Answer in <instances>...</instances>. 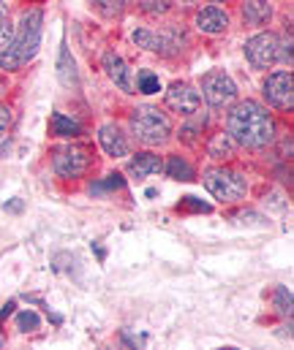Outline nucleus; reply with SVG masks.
<instances>
[{"instance_id": "1", "label": "nucleus", "mask_w": 294, "mask_h": 350, "mask_svg": "<svg viewBox=\"0 0 294 350\" xmlns=\"http://www.w3.org/2000/svg\"><path fill=\"white\" fill-rule=\"evenodd\" d=\"M226 133H229L237 144L251 147V150H259V147H267V144L275 139V125H273L270 111H267L262 103H256V100H243V103H237V106L229 111Z\"/></svg>"}, {"instance_id": "2", "label": "nucleus", "mask_w": 294, "mask_h": 350, "mask_svg": "<svg viewBox=\"0 0 294 350\" xmlns=\"http://www.w3.org/2000/svg\"><path fill=\"white\" fill-rule=\"evenodd\" d=\"M41 33H44V14L38 8H33L19 19L14 38L0 52V68L3 71H19L27 60H33L38 46H41Z\"/></svg>"}, {"instance_id": "3", "label": "nucleus", "mask_w": 294, "mask_h": 350, "mask_svg": "<svg viewBox=\"0 0 294 350\" xmlns=\"http://www.w3.org/2000/svg\"><path fill=\"white\" fill-rule=\"evenodd\" d=\"M131 131L142 144H164L172 136V122L164 111L153 106H142L131 114Z\"/></svg>"}, {"instance_id": "4", "label": "nucleus", "mask_w": 294, "mask_h": 350, "mask_svg": "<svg viewBox=\"0 0 294 350\" xmlns=\"http://www.w3.org/2000/svg\"><path fill=\"white\" fill-rule=\"evenodd\" d=\"M204 187L218 198V201H237L245 196L248 190V182L245 176L237 174V172H229V169H210L204 174Z\"/></svg>"}, {"instance_id": "5", "label": "nucleus", "mask_w": 294, "mask_h": 350, "mask_svg": "<svg viewBox=\"0 0 294 350\" xmlns=\"http://www.w3.org/2000/svg\"><path fill=\"white\" fill-rule=\"evenodd\" d=\"M201 95L207 98V103L212 109H223V106H229L237 98V85H234V79L223 68H215V71H207L204 74V79H201Z\"/></svg>"}, {"instance_id": "6", "label": "nucleus", "mask_w": 294, "mask_h": 350, "mask_svg": "<svg viewBox=\"0 0 294 350\" xmlns=\"http://www.w3.org/2000/svg\"><path fill=\"white\" fill-rule=\"evenodd\" d=\"M134 41L150 52H158V55H177L186 44V36L183 30L177 27H169V30H136L134 33Z\"/></svg>"}, {"instance_id": "7", "label": "nucleus", "mask_w": 294, "mask_h": 350, "mask_svg": "<svg viewBox=\"0 0 294 350\" xmlns=\"http://www.w3.org/2000/svg\"><path fill=\"white\" fill-rule=\"evenodd\" d=\"M245 57L254 68H270L281 60V41L275 33H259L245 41Z\"/></svg>"}, {"instance_id": "8", "label": "nucleus", "mask_w": 294, "mask_h": 350, "mask_svg": "<svg viewBox=\"0 0 294 350\" xmlns=\"http://www.w3.org/2000/svg\"><path fill=\"white\" fill-rule=\"evenodd\" d=\"M52 169L63 179H77V176H82L90 169V155H88V150L74 147V144L58 147L55 155H52Z\"/></svg>"}, {"instance_id": "9", "label": "nucleus", "mask_w": 294, "mask_h": 350, "mask_svg": "<svg viewBox=\"0 0 294 350\" xmlns=\"http://www.w3.org/2000/svg\"><path fill=\"white\" fill-rule=\"evenodd\" d=\"M265 98H267V100H270L275 109L292 111V106H294L292 74H286V71H278V74L267 77V82H265Z\"/></svg>"}, {"instance_id": "10", "label": "nucleus", "mask_w": 294, "mask_h": 350, "mask_svg": "<svg viewBox=\"0 0 294 350\" xmlns=\"http://www.w3.org/2000/svg\"><path fill=\"white\" fill-rule=\"evenodd\" d=\"M167 106L180 111V114H186V117L196 114L199 106H201V92L194 85H188V82H175L167 92Z\"/></svg>"}, {"instance_id": "11", "label": "nucleus", "mask_w": 294, "mask_h": 350, "mask_svg": "<svg viewBox=\"0 0 294 350\" xmlns=\"http://www.w3.org/2000/svg\"><path fill=\"white\" fill-rule=\"evenodd\" d=\"M103 68L109 74V79L123 90V92H134V79H131V68L125 66V60L114 52H106L103 55Z\"/></svg>"}, {"instance_id": "12", "label": "nucleus", "mask_w": 294, "mask_h": 350, "mask_svg": "<svg viewBox=\"0 0 294 350\" xmlns=\"http://www.w3.org/2000/svg\"><path fill=\"white\" fill-rule=\"evenodd\" d=\"M98 142H101L103 152L112 155V158H125V155H128L125 133H123L117 125H103V128L98 131Z\"/></svg>"}, {"instance_id": "13", "label": "nucleus", "mask_w": 294, "mask_h": 350, "mask_svg": "<svg viewBox=\"0 0 294 350\" xmlns=\"http://www.w3.org/2000/svg\"><path fill=\"white\" fill-rule=\"evenodd\" d=\"M196 27H199L201 33L218 36V33H223V30L229 27V16H226V11L210 5V8H201V11L196 14Z\"/></svg>"}, {"instance_id": "14", "label": "nucleus", "mask_w": 294, "mask_h": 350, "mask_svg": "<svg viewBox=\"0 0 294 350\" xmlns=\"http://www.w3.org/2000/svg\"><path fill=\"white\" fill-rule=\"evenodd\" d=\"M164 172V161L153 152H139L128 161V174H134L136 179H145V176L161 174Z\"/></svg>"}, {"instance_id": "15", "label": "nucleus", "mask_w": 294, "mask_h": 350, "mask_svg": "<svg viewBox=\"0 0 294 350\" xmlns=\"http://www.w3.org/2000/svg\"><path fill=\"white\" fill-rule=\"evenodd\" d=\"M270 16H273V5H270L267 0H245V3H243V19H245L248 25H254V27L267 25Z\"/></svg>"}, {"instance_id": "16", "label": "nucleus", "mask_w": 294, "mask_h": 350, "mask_svg": "<svg viewBox=\"0 0 294 350\" xmlns=\"http://www.w3.org/2000/svg\"><path fill=\"white\" fill-rule=\"evenodd\" d=\"M58 77H60V82H63L66 88L77 85V63H74V57H71V52H69V46H66V44H60V57H58Z\"/></svg>"}, {"instance_id": "17", "label": "nucleus", "mask_w": 294, "mask_h": 350, "mask_svg": "<svg viewBox=\"0 0 294 350\" xmlns=\"http://www.w3.org/2000/svg\"><path fill=\"white\" fill-rule=\"evenodd\" d=\"M49 131H52L55 136H79V133H82V125H79L77 120H71V117L55 111L52 120H49Z\"/></svg>"}, {"instance_id": "18", "label": "nucleus", "mask_w": 294, "mask_h": 350, "mask_svg": "<svg viewBox=\"0 0 294 350\" xmlns=\"http://www.w3.org/2000/svg\"><path fill=\"white\" fill-rule=\"evenodd\" d=\"M207 152H210V158H215V161L229 158V155L234 152V139H232L229 133H218V136H212V139H210Z\"/></svg>"}, {"instance_id": "19", "label": "nucleus", "mask_w": 294, "mask_h": 350, "mask_svg": "<svg viewBox=\"0 0 294 350\" xmlns=\"http://www.w3.org/2000/svg\"><path fill=\"white\" fill-rule=\"evenodd\" d=\"M167 174L172 176V179H183V182H191L194 179V169L183 161V158H169V163H167Z\"/></svg>"}, {"instance_id": "20", "label": "nucleus", "mask_w": 294, "mask_h": 350, "mask_svg": "<svg viewBox=\"0 0 294 350\" xmlns=\"http://www.w3.org/2000/svg\"><path fill=\"white\" fill-rule=\"evenodd\" d=\"M96 3V8L103 14V16H109V19H114V16H120L123 11H125V5H128V0H93Z\"/></svg>"}, {"instance_id": "21", "label": "nucleus", "mask_w": 294, "mask_h": 350, "mask_svg": "<svg viewBox=\"0 0 294 350\" xmlns=\"http://www.w3.org/2000/svg\"><path fill=\"white\" fill-rule=\"evenodd\" d=\"M136 85H139V92H145V95H153V92L161 90V82H158V77L153 71H142L136 77Z\"/></svg>"}, {"instance_id": "22", "label": "nucleus", "mask_w": 294, "mask_h": 350, "mask_svg": "<svg viewBox=\"0 0 294 350\" xmlns=\"http://www.w3.org/2000/svg\"><path fill=\"white\" fill-rule=\"evenodd\" d=\"M38 323H41V321H38L36 312H19V315H16V329H19V332H36Z\"/></svg>"}, {"instance_id": "23", "label": "nucleus", "mask_w": 294, "mask_h": 350, "mask_svg": "<svg viewBox=\"0 0 294 350\" xmlns=\"http://www.w3.org/2000/svg\"><path fill=\"white\" fill-rule=\"evenodd\" d=\"M136 3H139V8L147 11V14H164V11L172 5V0H136Z\"/></svg>"}, {"instance_id": "24", "label": "nucleus", "mask_w": 294, "mask_h": 350, "mask_svg": "<svg viewBox=\"0 0 294 350\" xmlns=\"http://www.w3.org/2000/svg\"><path fill=\"white\" fill-rule=\"evenodd\" d=\"M275 307H278L281 312H292V293H289L284 285L275 288Z\"/></svg>"}, {"instance_id": "25", "label": "nucleus", "mask_w": 294, "mask_h": 350, "mask_svg": "<svg viewBox=\"0 0 294 350\" xmlns=\"http://www.w3.org/2000/svg\"><path fill=\"white\" fill-rule=\"evenodd\" d=\"M117 187H123V176H120V174H109V179H106V182H101V185H93V187H90V193L117 190Z\"/></svg>"}, {"instance_id": "26", "label": "nucleus", "mask_w": 294, "mask_h": 350, "mask_svg": "<svg viewBox=\"0 0 294 350\" xmlns=\"http://www.w3.org/2000/svg\"><path fill=\"white\" fill-rule=\"evenodd\" d=\"M11 38H14V27H11V22H8V19H3V22H0V52L8 46V41H11Z\"/></svg>"}, {"instance_id": "27", "label": "nucleus", "mask_w": 294, "mask_h": 350, "mask_svg": "<svg viewBox=\"0 0 294 350\" xmlns=\"http://www.w3.org/2000/svg\"><path fill=\"white\" fill-rule=\"evenodd\" d=\"M11 128V109L8 106H0V136Z\"/></svg>"}, {"instance_id": "28", "label": "nucleus", "mask_w": 294, "mask_h": 350, "mask_svg": "<svg viewBox=\"0 0 294 350\" xmlns=\"http://www.w3.org/2000/svg\"><path fill=\"white\" fill-rule=\"evenodd\" d=\"M3 19H8V8H5V3L0 0V22H3Z\"/></svg>"}, {"instance_id": "29", "label": "nucleus", "mask_w": 294, "mask_h": 350, "mask_svg": "<svg viewBox=\"0 0 294 350\" xmlns=\"http://www.w3.org/2000/svg\"><path fill=\"white\" fill-rule=\"evenodd\" d=\"M3 345H5V340H3V337H0V348H3Z\"/></svg>"}, {"instance_id": "30", "label": "nucleus", "mask_w": 294, "mask_h": 350, "mask_svg": "<svg viewBox=\"0 0 294 350\" xmlns=\"http://www.w3.org/2000/svg\"><path fill=\"white\" fill-rule=\"evenodd\" d=\"M212 3H226V0H212Z\"/></svg>"}, {"instance_id": "31", "label": "nucleus", "mask_w": 294, "mask_h": 350, "mask_svg": "<svg viewBox=\"0 0 294 350\" xmlns=\"http://www.w3.org/2000/svg\"><path fill=\"white\" fill-rule=\"evenodd\" d=\"M0 90H3V82H0Z\"/></svg>"}]
</instances>
